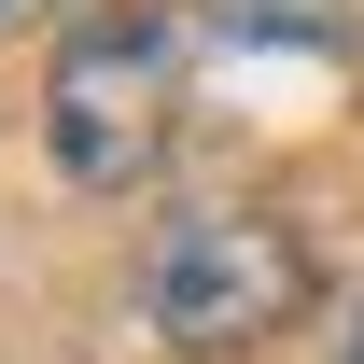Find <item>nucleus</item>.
Instances as JSON below:
<instances>
[{
    "instance_id": "3",
    "label": "nucleus",
    "mask_w": 364,
    "mask_h": 364,
    "mask_svg": "<svg viewBox=\"0 0 364 364\" xmlns=\"http://www.w3.org/2000/svg\"><path fill=\"white\" fill-rule=\"evenodd\" d=\"M210 28L225 43H336L350 0H210Z\"/></svg>"
},
{
    "instance_id": "4",
    "label": "nucleus",
    "mask_w": 364,
    "mask_h": 364,
    "mask_svg": "<svg viewBox=\"0 0 364 364\" xmlns=\"http://www.w3.org/2000/svg\"><path fill=\"white\" fill-rule=\"evenodd\" d=\"M28 14H56V0H0V28H28Z\"/></svg>"
},
{
    "instance_id": "1",
    "label": "nucleus",
    "mask_w": 364,
    "mask_h": 364,
    "mask_svg": "<svg viewBox=\"0 0 364 364\" xmlns=\"http://www.w3.org/2000/svg\"><path fill=\"white\" fill-rule=\"evenodd\" d=\"M182 127V14L168 0H98L43 70V140L85 196H140Z\"/></svg>"
},
{
    "instance_id": "2",
    "label": "nucleus",
    "mask_w": 364,
    "mask_h": 364,
    "mask_svg": "<svg viewBox=\"0 0 364 364\" xmlns=\"http://www.w3.org/2000/svg\"><path fill=\"white\" fill-rule=\"evenodd\" d=\"M140 322H154L182 364L267 350L280 322H309V238L280 225V210H252V196L168 210L154 252H140Z\"/></svg>"
},
{
    "instance_id": "5",
    "label": "nucleus",
    "mask_w": 364,
    "mask_h": 364,
    "mask_svg": "<svg viewBox=\"0 0 364 364\" xmlns=\"http://www.w3.org/2000/svg\"><path fill=\"white\" fill-rule=\"evenodd\" d=\"M336 364H364V309H350V336H336Z\"/></svg>"
}]
</instances>
